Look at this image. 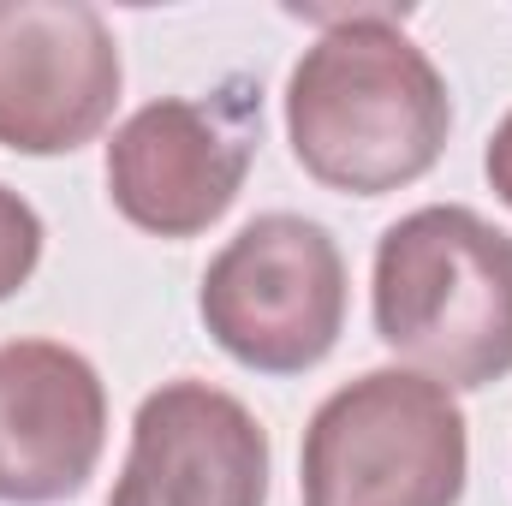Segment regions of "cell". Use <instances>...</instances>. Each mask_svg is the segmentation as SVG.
Returning a JSON list of instances; mask_svg holds the SVG:
<instances>
[{"label": "cell", "instance_id": "obj_8", "mask_svg": "<svg viewBox=\"0 0 512 506\" xmlns=\"http://www.w3.org/2000/svg\"><path fill=\"white\" fill-rule=\"evenodd\" d=\"M108 447V387L60 340L0 346V501H72Z\"/></svg>", "mask_w": 512, "mask_h": 506}, {"label": "cell", "instance_id": "obj_7", "mask_svg": "<svg viewBox=\"0 0 512 506\" xmlns=\"http://www.w3.org/2000/svg\"><path fill=\"white\" fill-rule=\"evenodd\" d=\"M268 429L209 381H161L131 417V453L108 506H262Z\"/></svg>", "mask_w": 512, "mask_h": 506}, {"label": "cell", "instance_id": "obj_6", "mask_svg": "<svg viewBox=\"0 0 512 506\" xmlns=\"http://www.w3.org/2000/svg\"><path fill=\"white\" fill-rule=\"evenodd\" d=\"M120 42L84 0H0V149L72 155L120 108Z\"/></svg>", "mask_w": 512, "mask_h": 506}, {"label": "cell", "instance_id": "obj_9", "mask_svg": "<svg viewBox=\"0 0 512 506\" xmlns=\"http://www.w3.org/2000/svg\"><path fill=\"white\" fill-rule=\"evenodd\" d=\"M36 262H42V215L12 185H0V304L30 286Z\"/></svg>", "mask_w": 512, "mask_h": 506}, {"label": "cell", "instance_id": "obj_5", "mask_svg": "<svg viewBox=\"0 0 512 506\" xmlns=\"http://www.w3.org/2000/svg\"><path fill=\"white\" fill-rule=\"evenodd\" d=\"M262 137V84L227 78L209 96H161L108 143V197L149 239L209 233L245 191Z\"/></svg>", "mask_w": 512, "mask_h": 506}, {"label": "cell", "instance_id": "obj_3", "mask_svg": "<svg viewBox=\"0 0 512 506\" xmlns=\"http://www.w3.org/2000/svg\"><path fill=\"white\" fill-rule=\"evenodd\" d=\"M465 471V411L417 370H364L334 387L298 453L304 506H459Z\"/></svg>", "mask_w": 512, "mask_h": 506}, {"label": "cell", "instance_id": "obj_2", "mask_svg": "<svg viewBox=\"0 0 512 506\" xmlns=\"http://www.w3.org/2000/svg\"><path fill=\"white\" fill-rule=\"evenodd\" d=\"M370 304L387 352L447 393L512 376V233L477 209L399 215L376 245Z\"/></svg>", "mask_w": 512, "mask_h": 506}, {"label": "cell", "instance_id": "obj_4", "mask_svg": "<svg viewBox=\"0 0 512 506\" xmlns=\"http://www.w3.org/2000/svg\"><path fill=\"white\" fill-rule=\"evenodd\" d=\"M197 316L215 346L256 376L316 370L346 328V256L322 221L256 215L203 268Z\"/></svg>", "mask_w": 512, "mask_h": 506}, {"label": "cell", "instance_id": "obj_10", "mask_svg": "<svg viewBox=\"0 0 512 506\" xmlns=\"http://www.w3.org/2000/svg\"><path fill=\"white\" fill-rule=\"evenodd\" d=\"M483 173H489V185H495V197L512 209V114L495 126L489 137V149H483Z\"/></svg>", "mask_w": 512, "mask_h": 506}, {"label": "cell", "instance_id": "obj_1", "mask_svg": "<svg viewBox=\"0 0 512 506\" xmlns=\"http://www.w3.org/2000/svg\"><path fill=\"white\" fill-rule=\"evenodd\" d=\"M328 24L286 78V137L298 167L346 197L417 185L453 131V96L435 60L399 30V6L310 12Z\"/></svg>", "mask_w": 512, "mask_h": 506}]
</instances>
